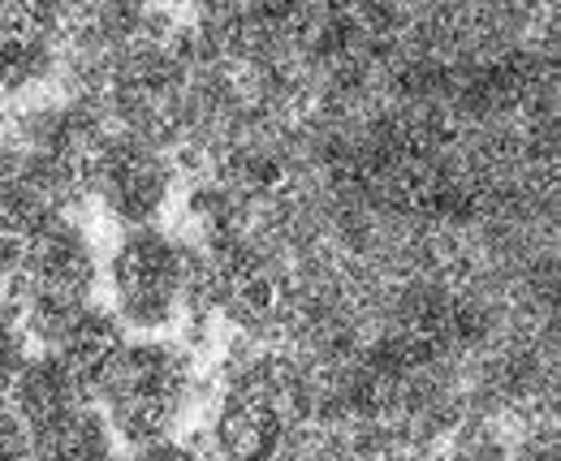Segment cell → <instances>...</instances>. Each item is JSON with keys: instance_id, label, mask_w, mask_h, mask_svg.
Here are the masks:
<instances>
[{"instance_id": "6da1fadb", "label": "cell", "mask_w": 561, "mask_h": 461, "mask_svg": "<svg viewBox=\"0 0 561 461\" xmlns=\"http://www.w3.org/2000/svg\"><path fill=\"white\" fill-rule=\"evenodd\" d=\"M142 9H147V0H100L82 22H91L113 48H122V44H130L139 35Z\"/></svg>"}, {"instance_id": "7a4b0ae2", "label": "cell", "mask_w": 561, "mask_h": 461, "mask_svg": "<svg viewBox=\"0 0 561 461\" xmlns=\"http://www.w3.org/2000/svg\"><path fill=\"white\" fill-rule=\"evenodd\" d=\"M22 264H26V238L13 229H0V280L22 272Z\"/></svg>"}]
</instances>
